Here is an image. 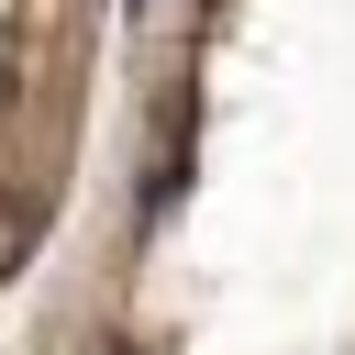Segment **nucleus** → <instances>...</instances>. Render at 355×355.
<instances>
[{
  "mask_svg": "<svg viewBox=\"0 0 355 355\" xmlns=\"http://www.w3.org/2000/svg\"><path fill=\"white\" fill-rule=\"evenodd\" d=\"M178 189H189V89L166 100V122H155V178H144V222H166L178 211Z\"/></svg>",
  "mask_w": 355,
  "mask_h": 355,
  "instance_id": "obj_1",
  "label": "nucleus"
},
{
  "mask_svg": "<svg viewBox=\"0 0 355 355\" xmlns=\"http://www.w3.org/2000/svg\"><path fill=\"white\" fill-rule=\"evenodd\" d=\"M100 355H133V344H100Z\"/></svg>",
  "mask_w": 355,
  "mask_h": 355,
  "instance_id": "obj_2",
  "label": "nucleus"
}]
</instances>
